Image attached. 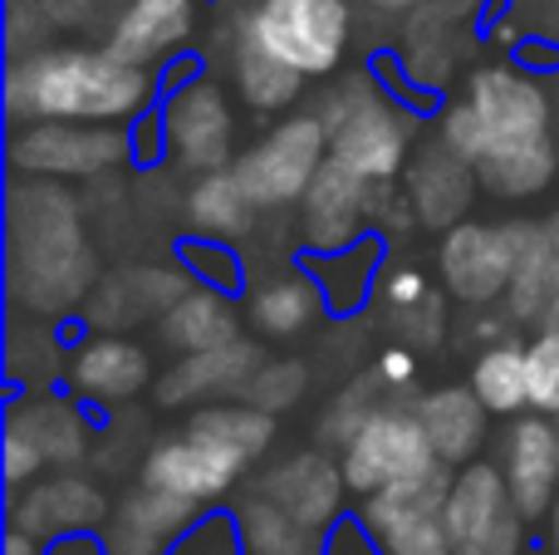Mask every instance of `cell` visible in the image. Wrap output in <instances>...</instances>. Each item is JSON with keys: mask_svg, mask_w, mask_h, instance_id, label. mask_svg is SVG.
Returning a JSON list of instances; mask_svg holds the SVG:
<instances>
[{"mask_svg": "<svg viewBox=\"0 0 559 555\" xmlns=\"http://www.w3.org/2000/svg\"><path fill=\"white\" fill-rule=\"evenodd\" d=\"M226 5L265 55L305 74L309 84H324L348 69V49L358 35L354 0H226Z\"/></svg>", "mask_w": 559, "mask_h": 555, "instance_id": "8992f818", "label": "cell"}, {"mask_svg": "<svg viewBox=\"0 0 559 555\" xmlns=\"http://www.w3.org/2000/svg\"><path fill=\"white\" fill-rule=\"evenodd\" d=\"M177 216H182V226L192 236H212V241H236V246L251 241L265 222V212L246 192L236 167H216V173L192 177L187 192L177 197Z\"/></svg>", "mask_w": 559, "mask_h": 555, "instance_id": "4316f807", "label": "cell"}, {"mask_svg": "<svg viewBox=\"0 0 559 555\" xmlns=\"http://www.w3.org/2000/svg\"><path fill=\"white\" fill-rule=\"evenodd\" d=\"M64 364H69L64 320L10 315V340H5L10 393H20V389H55V383H64Z\"/></svg>", "mask_w": 559, "mask_h": 555, "instance_id": "4dcf8cb0", "label": "cell"}, {"mask_svg": "<svg viewBox=\"0 0 559 555\" xmlns=\"http://www.w3.org/2000/svg\"><path fill=\"white\" fill-rule=\"evenodd\" d=\"M192 285L187 265L177 261H138V265H123V271H108L98 275L94 295L84 305V324L94 330H138V324H157L163 310L177 300V295Z\"/></svg>", "mask_w": 559, "mask_h": 555, "instance_id": "44dd1931", "label": "cell"}, {"mask_svg": "<svg viewBox=\"0 0 559 555\" xmlns=\"http://www.w3.org/2000/svg\"><path fill=\"white\" fill-rule=\"evenodd\" d=\"M417 418H423L427 438H432L437 458L447 468H466V462L481 458L486 438H491V409L476 399L472 383H442V389H427L413 399Z\"/></svg>", "mask_w": 559, "mask_h": 555, "instance_id": "f546056e", "label": "cell"}, {"mask_svg": "<svg viewBox=\"0 0 559 555\" xmlns=\"http://www.w3.org/2000/svg\"><path fill=\"white\" fill-rule=\"evenodd\" d=\"M525 369H531V409L550 413L559 403V330H535L525 340Z\"/></svg>", "mask_w": 559, "mask_h": 555, "instance_id": "f35d334b", "label": "cell"}, {"mask_svg": "<svg viewBox=\"0 0 559 555\" xmlns=\"http://www.w3.org/2000/svg\"><path fill=\"white\" fill-rule=\"evenodd\" d=\"M236 521H241L246 555H319L324 551V536L309 531L299 517H289L265 492H246L241 507H236Z\"/></svg>", "mask_w": 559, "mask_h": 555, "instance_id": "836d02e7", "label": "cell"}, {"mask_svg": "<svg viewBox=\"0 0 559 555\" xmlns=\"http://www.w3.org/2000/svg\"><path fill=\"white\" fill-rule=\"evenodd\" d=\"M108 511H114V501H108V492L98 487L88 472L55 468L39 482H29L25 492L10 497V527H20V531H29V536H39L45 546H55V541H64V536H98Z\"/></svg>", "mask_w": 559, "mask_h": 555, "instance_id": "ac0fdd59", "label": "cell"}, {"mask_svg": "<svg viewBox=\"0 0 559 555\" xmlns=\"http://www.w3.org/2000/svg\"><path fill=\"white\" fill-rule=\"evenodd\" d=\"M388 256H393V241L383 232H368L358 241L338 246V251H299V261L309 265V275L324 291V305L334 320H348L358 315L378 291V275H383Z\"/></svg>", "mask_w": 559, "mask_h": 555, "instance_id": "f1b7e54d", "label": "cell"}, {"mask_svg": "<svg viewBox=\"0 0 559 555\" xmlns=\"http://www.w3.org/2000/svg\"><path fill=\"white\" fill-rule=\"evenodd\" d=\"M496 462H501L521 511L535 527H545V517H550L559 497V423L535 409L521 413V418H506Z\"/></svg>", "mask_w": 559, "mask_h": 555, "instance_id": "cb8c5ba5", "label": "cell"}, {"mask_svg": "<svg viewBox=\"0 0 559 555\" xmlns=\"http://www.w3.org/2000/svg\"><path fill=\"white\" fill-rule=\"evenodd\" d=\"M45 15L55 20L59 39L79 35V39H104L108 15H114V0H39Z\"/></svg>", "mask_w": 559, "mask_h": 555, "instance_id": "60d3db41", "label": "cell"}, {"mask_svg": "<svg viewBox=\"0 0 559 555\" xmlns=\"http://www.w3.org/2000/svg\"><path fill=\"white\" fill-rule=\"evenodd\" d=\"M388 393H393V389L378 379V369H368V374H358V379H348L344 389L334 393V403L324 409V418H319V438H324V448L344 452L348 442H354V433L364 428V423L388 403Z\"/></svg>", "mask_w": 559, "mask_h": 555, "instance_id": "d590c367", "label": "cell"}, {"mask_svg": "<svg viewBox=\"0 0 559 555\" xmlns=\"http://www.w3.org/2000/svg\"><path fill=\"white\" fill-rule=\"evenodd\" d=\"M251 492H265V497L280 501L289 517H299L309 531H319V536H329V531L348 517L344 501L354 497V492H348V477H344V462L334 458V448L329 452L324 448L289 452V458H280L265 477H255Z\"/></svg>", "mask_w": 559, "mask_h": 555, "instance_id": "ffe728a7", "label": "cell"}, {"mask_svg": "<svg viewBox=\"0 0 559 555\" xmlns=\"http://www.w3.org/2000/svg\"><path fill=\"white\" fill-rule=\"evenodd\" d=\"M98 413L88 409L84 399L55 383V389H20L5 409V423L20 428L39 452H45L49 472L55 468H79L94 448V433H98Z\"/></svg>", "mask_w": 559, "mask_h": 555, "instance_id": "603a6c76", "label": "cell"}, {"mask_svg": "<svg viewBox=\"0 0 559 555\" xmlns=\"http://www.w3.org/2000/svg\"><path fill=\"white\" fill-rule=\"evenodd\" d=\"M10 173L49 182H98L133 167V133L114 123H10Z\"/></svg>", "mask_w": 559, "mask_h": 555, "instance_id": "30bf717a", "label": "cell"}, {"mask_svg": "<svg viewBox=\"0 0 559 555\" xmlns=\"http://www.w3.org/2000/svg\"><path fill=\"white\" fill-rule=\"evenodd\" d=\"M45 472H49L45 452H39L20 428H10V423H5V497L25 492L29 482H39Z\"/></svg>", "mask_w": 559, "mask_h": 555, "instance_id": "b9f144b4", "label": "cell"}, {"mask_svg": "<svg viewBox=\"0 0 559 555\" xmlns=\"http://www.w3.org/2000/svg\"><path fill=\"white\" fill-rule=\"evenodd\" d=\"M153 383H157L153 350L138 344L133 334L98 330V334H84L79 344H69L64 389L74 393V399H84L94 413L128 409V403L143 399Z\"/></svg>", "mask_w": 559, "mask_h": 555, "instance_id": "e0dca14e", "label": "cell"}, {"mask_svg": "<svg viewBox=\"0 0 559 555\" xmlns=\"http://www.w3.org/2000/svg\"><path fill=\"white\" fill-rule=\"evenodd\" d=\"M417 5H423V0H358V15H373V20H383V25H403Z\"/></svg>", "mask_w": 559, "mask_h": 555, "instance_id": "bcb514c9", "label": "cell"}, {"mask_svg": "<svg viewBox=\"0 0 559 555\" xmlns=\"http://www.w3.org/2000/svg\"><path fill=\"white\" fill-rule=\"evenodd\" d=\"M305 393H309V364L305 359H261V369L251 374L241 399H251L255 409H265L280 418V413L299 409Z\"/></svg>", "mask_w": 559, "mask_h": 555, "instance_id": "8d00e7d4", "label": "cell"}, {"mask_svg": "<svg viewBox=\"0 0 559 555\" xmlns=\"http://www.w3.org/2000/svg\"><path fill=\"white\" fill-rule=\"evenodd\" d=\"M403 192L423 232H452L456 222L472 216L476 197H481V177H476L472 157H462L437 133H427L403 173Z\"/></svg>", "mask_w": 559, "mask_h": 555, "instance_id": "d6986e66", "label": "cell"}, {"mask_svg": "<svg viewBox=\"0 0 559 555\" xmlns=\"http://www.w3.org/2000/svg\"><path fill=\"white\" fill-rule=\"evenodd\" d=\"M55 39H59V29H55V20L45 15L39 0H10L5 5V59L45 49V45H55Z\"/></svg>", "mask_w": 559, "mask_h": 555, "instance_id": "ab89813d", "label": "cell"}, {"mask_svg": "<svg viewBox=\"0 0 559 555\" xmlns=\"http://www.w3.org/2000/svg\"><path fill=\"white\" fill-rule=\"evenodd\" d=\"M202 517L206 511L197 501H182L173 492L138 482L133 492H123L114 501L104 531H98V546H104V555H173Z\"/></svg>", "mask_w": 559, "mask_h": 555, "instance_id": "7402d4cb", "label": "cell"}, {"mask_svg": "<svg viewBox=\"0 0 559 555\" xmlns=\"http://www.w3.org/2000/svg\"><path fill=\"white\" fill-rule=\"evenodd\" d=\"M319 118L329 128V157L354 167L368 182H403L417 143H423V118L383 88L373 64H354L334 74V84L319 94Z\"/></svg>", "mask_w": 559, "mask_h": 555, "instance_id": "277c9868", "label": "cell"}, {"mask_svg": "<svg viewBox=\"0 0 559 555\" xmlns=\"http://www.w3.org/2000/svg\"><path fill=\"white\" fill-rule=\"evenodd\" d=\"M447 487L452 468H437L427 477L397 482L373 497H364L358 517L373 531L383 555H452V531H447Z\"/></svg>", "mask_w": 559, "mask_h": 555, "instance_id": "9a60e30c", "label": "cell"}, {"mask_svg": "<svg viewBox=\"0 0 559 555\" xmlns=\"http://www.w3.org/2000/svg\"><path fill=\"white\" fill-rule=\"evenodd\" d=\"M437 295H447V291H437L432 281H427L423 271H417L413 261H393L388 256V265H383V275H378V291H373V300H378V310L388 315V324H403L407 315H417L423 305H432Z\"/></svg>", "mask_w": 559, "mask_h": 555, "instance_id": "74e56055", "label": "cell"}, {"mask_svg": "<svg viewBox=\"0 0 559 555\" xmlns=\"http://www.w3.org/2000/svg\"><path fill=\"white\" fill-rule=\"evenodd\" d=\"M531 232H535V216H511V222L466 216V222H456L437 241V281H442V291L452 300L472 305V310L501 305Z\"/></svg>", "mask_w": 559, "mask_h": 555, "instance_id": "9c48e42d", "label": "cell"}, {"mask_svg": "<svg viewBox=\"0 0 559 555\" xmlns=\"http://www.w3.org/2000/svg\"><path fill=\"white\" fill-rule=\"evenodd\" d=\"M550 418H555V423H559V403H555V409H550Z\"/></svg>", "mask_w": 559, "mask_h": 555, "instance_id": "f907efd6", "label": "cell"}, {"mask_svg": "<svg viewBox=\"0 0 559 555\" xmlns=\"http://www.w3.org/2000/svg\"><path fill=\"white\" fill-rule=\"evenodd\" d=\"M413 226L417 216L403 182H368V177H358L338 157H329L319 167L305 202L295 206L299 251H338V246L358 241L368 232H383L393 241V236L413 232Z\"/></svg>", "mask_w": 559, "mask_h": 555, "instance_id": "52a82bcc", "label": "cell"}, {"mask_svg": "<svg viewBox=\"0 0 559 555\" xmlns=\"http://www.w3.org/2000/svg\"><path fill=\"white\" fill-rule=\"evenodd\" d=\"M476 399L491 409V418H521L531 413V369H525V344L501 340V344H486L476 350L472 359V379Z\"/></svg>", "mask_w": 559, "mask_h": 555, "instance_id": "1f68e13d", "label": "cell"}, {"mask_svg": "<svg viewBox=\"0 0 559 555\" xmlns=\"http://www.w3.org/2000/svg\"><path fill=\"white\" fill-rule=\"evenodd\" d=\"M246 472H251V462L241 452L222 448V442H206L187 428L173 433V438L147 442L143 458H138V482H147L157 492H173L182 501H197L202 511L231 497Z\"/></svg>", "mask_w": 559, "mask_h": 555, "instance_id": "2e32d148", "label": "cell"}, {"mask_svg": "<svg viewBox=\"0 0 559 555\" xmlns=\"http://www.w3.org/2000/svg\"><path fill=\"white\" fill-rule=\"evenodd\" d=\"M163 133H167V167L182 177H202L216 167H231L241 153V114L236 94L222 74L206 69L202 55L182 59L163 74Z\"/></svg>", "mask_w": 559, "mask_h": 555, "instance_id": "5b68a950", "label": "cell"}, {"mask_svg": "<svg viewBox=\"0 0 559 555\" xmlns=\"http://www.w3.org/2000/svg\"><path fill=\"white\" fill-rule=\"evenodd\" d=\"M246 324V305H236L231 291H216V285L192 281L157 320V340L167 354H206L222 350V344L241 340Z\"/></svg>", "mask_w": 559, "mask_h": 555, "instance_id": "83f0119b", "label": "cell"}, {"mask_svg": "<svg viewBox=\"0 0 559 555\" xmlns=\"http://www.w3.org/2000/svg\"><path fill=\"white\" fill-rule=\"evenodd\" d=\"M163 98V74L114 55L104 39H55L5 59L10 123H114L133 128Z\"/></svg>", "mask_w": 559, "mask_h": 555, "instance_id": "7a4b0ae2", "label": "cell"}, {"mask_svg": "<svg viewBox=\"0 0 559 555\" xmlns=\"http://www.w3.org/2000/svg\"><path fill=\"white\" fill-rule=\"evenodd\" d=\"M319 555H383V546H378L373 531L364 527V517H344L324 536V551H319Z\"/></svg>", "mask_w": 559, "mask_h": 555, "instance_id": "ee69618b", "label": "cell"}, {"mask_svg": "<svg viewBox=\"0 0 559 555\" xmlns=\"http://www.w3.org/2000/svg\"><path fill=\"white\" fill-rule=\"evenodd\" d=\"M373 369H378V379H383L393 393H407L417 383V374H423V359H417L413 344L397 340V344H388V350H378Z\"/></svg>", "mask_w": 559, "mask_h": 555, "instance_id": "7bdbcfd3", "label": "cell"}, {"mask_svg": "<svg viewBox=\"0 0 559 555\" xmlns=\"http://www.w3.org/2000/svg\"><path fill=\"white\" fill-rule=\"evenodd\" d=\"M187 433L241 452V458L255 468V458H265L271 442H275V413L255 409L251 399H222V403H202V409H192Z\"/></svg>", "mask_w": 559, "mask_h": 555, "instance_id": "d6a6232c", "label": "cell"}, {"mask_svg": "<svg viewBox=\"0 0 559 555\" xmlns=\"http://www.w3.org/2000/svg\"><path fill=\"white\" fill-rule=\"evenodd\" d=\"M338 462H344L348 492H354L358 501L383 487H397V482H413V477H427V472L447 468V462L437 458V448H432V438H427L413 403H383V409L354 433V442L338 452Z\"/></svg>", "mask_w": 559, "mask_h": 555, "instance_id": "7c38bea8", "label": "cell"}, {"mask_svg": "<svg viewBox=\"0 0 559 555\" xmlns=\"http://www.w3.org/2000/svg\"><path fill=\"white\" fill-rule=\"evenodd\" d=\"M324 315H329L324 291H319V281L309 275V265L299 261V256L275 265V271L255 275L251 291H246V324H251L261 340H299V334H309Z\"/></svg>", "mask_w": 559, "mask_h": 555, "instance_id": "484cf974", "label": "cell"}, {"mask_svg": "<svg viewBox=\"0 0 559 555\" xmlns=\"http://www.w3.org/2000/svg\"><path fill=\"white\" fill-rule=\"evenodd\" d=\"M456 94L476 114L481 192L506 206L559 197V59H486L466 69Z\"/></svg>", "mask_w": 559, "mask_h": 555, "instance_id": "6da1fadb", "label": "cell"}, {"mask_svg": "<svg viewBox=\"0 0 559 555\" xmlns=\"http://www.w3.org/2000/svg\"><path fill=\"white\" fill-rule=\"evenodd\" d=\"M486 10H491V0H423L397 25L393 49L427 94L447 98V88L462 84L456 74L472 69L466 64V45H472V35L486 29Z\"/></svg>", "mask_w": 559, "mask_h": 555, "instance_id": "4fadbf2b", "label": "cell"}, {"mask_svg": "<svg viewBox=\"0 0 559 555\" xmlns=\"http://www.w3.org/2000/svg\"><path fill=\"white\" fill-rule=\"evenodd\" d=\"M535 246H540V256L550 261V271L559 281V197H550V206L535 216Z\"/></svg>", "mask_w": 559, "mask_h": 555, "instance_id": "f6af8a7d", "label": "cell"}, {"mask_svg": "<svg viewBox=\"0 0 559 555\" xmlns=\"http://www.w3.org/2000/svg\"><path fill=\"white\" fill-rule=\"evenodd\" d=\"M177 261L187 265V275L202 285H216V291H231V295H246L251 291V261H246V251L236 241H212V236H192L187 232L182 241H177Z\"/></svg>", "mask_w": 559, "mask_h": 555, "instance_id": "e575fe53", "label": "cell"}, {"mask_svg": "<svg viewBox=\"0 0 559 555\" xmlns=\"http://www.w3.org/2000/svg\"><path fill=\"white\" fill-rule=\"evenodd\" d=\"M535 521L521 511L501 462H466L452 468L447 487V531H452V555H525L531 551Z\"/></svg>", "mask_w": 559, "mask_h": 555, "instance_id": "8fae6325", "label": "cell"}, {"mask_svg": "<svg viewBox=\"0 0 559 555\" xmlns=\"http://www.w3.org/2000/svg\"><path fill=\"white\" fill-rule=\"evenodd\" d=\"M206 10L212 0H114L104 45L153 74H167L173 64L202 55Z\"/></svg>", "mask_w": 559, "mask_h": 555, "instance_id": "5bb4252c", "label": "cell"}, {"mask_svg": "<svg viewBox=\"0 0 559 555\" xmlns=\"http://www.w3.org/2000/svg\"><path fill=\"white\" fill-rule=\"evenodd\" d=\"M540 330H559V291H555V300H550V315H545V324Z\"/></svg>", "mask_w": 559, "mask_h": 555, "instance_id": "681fc988", "label": "cell"}, {"mask_svg": "<svg viewBox=\"0 0 559 555\" xmlns=\"http://www.w3.org/2000/svg\"><path fill=\"white\" fill-rule=\"evenodd\" d=\"M329 163V128L319 118V108H295V114L265 123L251 143L236 153V177L246 182V192L255 197L265 216L295 212L305 202L309 182L319 177V167Z\"/></svg>", "mask_w": 559, "mask_h": 555, "instance_id": "ba28073f", "label": "cell"}, {"mask_svg": "<svg viewBox=\"0 0 559 555\" xmlns=\"http://www.w3.org/2000/svg\"><path fill=\"white\" fill-rule=\"evenodd\" d=\"M261 344L255 340H236L222 350L206 354H177L153 383V399L163 409H202V403H222V399H241L251 374L261 369Z\"/></svg>", "mask_w": 559, "mask_h": 555, "instance_id": "d4e9b609", "label": "cell"}, {"mask_svg": "<svg viewBox=\"0 0 559 555\" xmlns=\"http://www.w3.org/2000/svg\"><path fill=\"white\" fill-rule=\"evenodd\" d=\"M0 555H49V546L39 536H29V531L10 527L5 531V551H0Z\"/></svg>", "mask_w": 559, "mask_h": 555, "instance_id": "7dc6e473", "label": "cell"}, {"mask_svg": "<svg viewBox=\"0 0 559 555\" xmlns=\"http://www.w3.org/2000/svg\"><path fill=\"white\" fill-rule=\"evenodd\" d=\"M545 555H559V497H555L550 517H545Z\"/></svg>", "mask_w": 559, "mask_h": 555, "instance_id": "c3c4849f", "label": "cell"}, {"mask_svg": "<svg viewBox=\"0 0 559 555\" xmlns=\"http://www.w3.org/2000/svg\"><path fill=\"white\" fill-rule=\"evenodd\" d=\"M5 295L10 315L64 320L84 310L98 285V251L84 232L79 197L49 177L10 173L5 206Z\"/></svg>", "mask_w": 559, "mask_h": 555, "instance_id": "3957f363", "label": "cell"}]
</instances>
